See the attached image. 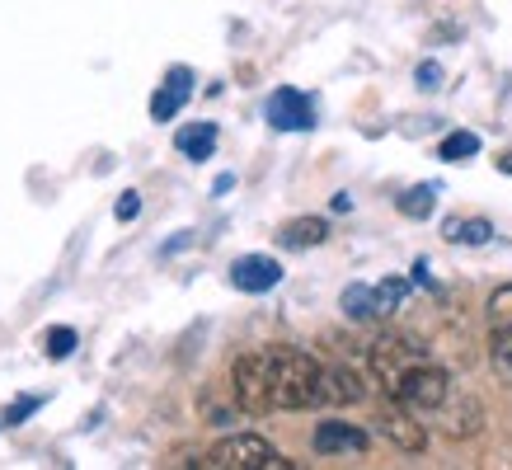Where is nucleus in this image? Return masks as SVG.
Here are the masks:
<instances>
[{
    "label": "nucleus",
    "mask_w": 512,
    "mask_h": 470,
    "mask_svg": "<svg viewBox=\"0 0 512 470\" xmlns=\"http://www.w3.org/2000/svg\"><path fill=\"white\" fill-rule=\"evenodd\" d=\"M489 358L503 376H512V329H489Z\"/></svg>",
    "instance_id": "4be33fe9"
},
{
    "label": "nucleus",
    "mask_w": 512,
    "mask_h": 470,
    "mask_svg": "<svg viewBox=\"0 0 512 470\" xmlns=\"http://www.w3.org/2000/svg\"><path fill=\"white\" fill-rule=\"evenodd\" d=\"M311 447L320 456H357V452H367L372 447V438L357 428V423H343V419H325V423H315V438Z\"/></svg>",
    "instance_id": "1a4fd4ad"
},
{
    "label": "nucleus",
    "mask_w": 512,
    "mask_h": 470,
    "mask_svg": "<svg viewBox=\"0 0 512 470\" xmlns=\"http://www.w3.org/2000/svg\"><path fill=\"white\" fill-rule=\"evenodd\" d=\"M141 212V193H123V203H118V221H132Z\"/></svg>",
    "instance_id": "b1692460"
},
{
    "label": "nucleus",
    "mask_w": 512,
    "mask_h": 470,
    "mask_svg": "<svg viewBox=\"0 0 512 470\" xmlns=\"http://www.w3.org/2000/svg\"><path fill=\"white\" fill-rule=\"evenodd\" d=\"M43 348H47V358H52V362L71 358V348H76V329H71V325H52L43 334Z\"/></svg>",
    "instance_id": "412c9836"
},
{
    "label": "nucleus",
    "mask_w": 512,
    "mask_h": 470,
    "mask_svg": "<svg viewBox=\"0 0 512 470\" xmlns=\"http://www.w3.org/2000/svg\"><path fill=\"white\" fill-rule=\"evenodd\" d=\"M268 358V386H273V409H315L325 405L329 391H325V362L306 353V348H292V344H273L264 348Z\"/></svg>",
    "instance_id": "f257e3e1"
},
{
    "label": "nucleus",
    "mask_w": 512,
    "mask_h": 470,
    "mask_svg": "<svg viewBox=\"0 0 512 470\" xmlns=\"http://www.w3.org/2000/svg\"><path fill=\"white\" fill-rule=\"evenodd\" d=\"M419 80L428 85V90H433L437 80H442V66H437V62H423V66H419Z\"/></svg>",
    "instance_id": "393cba45"
},
{
    "label": "nucleus",
    "mask_w": 512,
    "mask_h": 470,
    "mask_svg": "<svg viewBox=\"0 0 512 470\" xmlns=\"http://www.w3.org/2000/svg\"><path fill=\"white\" fill-rule=\"evenodd\" d=\"M367 381H372V367H362V362H325V391L334 405H357V400H367Z\"/></svg>",
    "instance_id": "0eeeda50"
},
{
    "label": "nucleus",
    "mask_w": 512,
    "mask_h": 470,
    "mask_svg": "<svg viewBox=\"0 0 512 470\" xmlns=\"http://www.w3.org/2000/svg\"><path fill=\"white\" fill-rule=\"evenodd\" d=\"M437 419H442V433H447V438H475V433H480V423H484V409H480V400L451 391L447 405L437 409Z\"/></svg>",
    "instance_id": "9b49d317"
},
{
    "label": "nucleus",
    "mask_w": 512,
    "mask_h": 470,
    "mask_svg": "<svg viewBox=\"0 0 512 470\" xmlns=\"http://www.w3.org/2000/svg\"><path fill=\"white\" fill-rule=\"evenodd\" d=\"M498 170L512 174V151H503V156H498Z\"/></svg>",
    "instance_id": "a878e982"
},
{
    "label": "nucleus",
    "mask_w": 512,
    "mask_h": 470,
    "mask_svg": "<svg viewBox=\"0 0 512 470\" xmlns=\"http://www.w3.org/2000/svg\"><path fill=\"white\" fill-rule=\"evenodd\" d=\"M442 235H447L451 245H484V240H489V235H494V226H489V221L484 217H451L447 226H442Z\"/></svg>",
    "instance_id": "dca6fc26"
},
{
    "label": "nucleus",
    "mask_w": 512,
    "mask_h": 470,
    "mask_svg": "<svg viewBox=\"0 0 512 470\" xmlns=\"http://www.w3.org/2000/svg\"><path fill=\"white\" fill-rule=\"evenodd\" d=\"M456 391L451 386L447 367H437L433 358H419L414 367H404V376L395 381V400H404V405L414 409V414H437V409L447 405V395Z\"/></svg>",
    "instance_id": "7ed1b4c3"
},
{
    "label": "nucleus",
    "mask_w": 512,
    "mask_h": 470,
    "mask_svg": "<svg viewBox=\"0 0 512 470\" xmlns=\"http://www.w3.org/2000/svg\"><path fill=\"white\" fill-rule=\"evenodd\" d=\"M231 400L245 414H268L273 409V386H268V358L259 353H240L231 367Z\"/></svg>",
    "instance_id": "39448f33"
},
{
    "label": "nucleus",
    "mask_w": 512,
    "mask_h": 470,
    "mask_svg": "<svg viewBox=\"0 0 512 470\" xmlns=\"http://www.w3.org/2000/svg\"><path fill=\"white\" fill-rule=\"evenodd\" d=\"M423 353L419 339H409V334H381L367 344V367H372V381H381V391H395V381L404 376V367H414Z\"/></svg>",
    "instance_id": "20e7f679"
},
{
    "label": "nucleus",
    "mask_w": 512,
    "mask_h": 470,
    "mask_svg": "<svg viewBox=\"0 0 512 470\" xmlns=\"http://www.w3.org/2000/svg\"><path fill=\"white\" fill-rule=\"evenodd\" d=\"M282 282V264L278 259H268V254H240L231 264V287L249 292V297H259V292H273Z\"/></svg>",
    "instance_id": "9d476101"
},
{
    "label": "nucleus",
    "mask_w": 512,
    "mask_h": 470,
    "mask_svg": "<svg viewBox=\"0 0 512 470\" xmlns=\"http://www.w3.org/2000/svg\"><path fill=\"white\" fill-rule=\"evenodd\" d=\"M268 123L278 127V132H306V127L315 123V109L311 99L301 90H292V85H282V90L268 94Z\"/></svg>",
    "instance_id": "6e6552de"
},
{
    "label": "nucleus",
    "mask_w": 512,
    "mask_h": 470,
    "mask_svg": "<svg viewBox=\"0 0 512 470\" xmlns=\"http://www.w3.org/2000/svg\"><path fill=\"white\" fill-rule=\"evenodd\" d=\"M278 240L287 245V250H315V245H325L329 240V221L325 217H296L278 231Z\"/></svg>",
    "instance_id": "4468645a"
},
{
    "label": "nucleus",
    "mask_w": 512,
    "mask_h": 470,
    "mask_svg": "<svg viewBox=\"0 0 512 470\" xmlns=\"http://www.w3.org/2000/svg\"><path fill=\"white\" fill-rule=\"evenodd\" d=\"M437 156L442 160H470V156H480V137L475 132H451V137H442V146H437Z\"/></svg>",
    "instance_id": "6ab92c4d"
},
{
    "label": "nucleus",
    "mask_w": 512,
    "mask_h": 470,
    "mask_svg": "<svg viewBox=\"0 0 512 470\" xmlns=\"http://www.w3.org/2000/svg\"><path fill=\"white\" fill-rule=\"evenodd\" d=\"M376 292V320H386L390 311H400V301L409 297V282L404 278H386V282H372Z\"/></svg>",
    "instance_id": "a211bd4d"
},
{
    "label": "nucleus",
    "mask_w": 512,
    "mask_h": 470,
    "mask_svg": "<svg viewBox=\"0 0 512 470\" xmlns=\"http://www.w3.org/2000/svg\"><path fill=\"white\" fill-rule=\"evenodd\" d=\"M343 315H348V320H376L372 282H353V287H343Z\"/></svg>",
    "instance_id": "f3484780"
},
{
    "label": "nucleus",
    "mask_w": 512,
    "mask_h": 470,
    "mask_svg": "<svg viewBox=\"0 0 512 470\" xmlns=\"http://www.w3.org/2000/svg\"><path fill=\"white\" fill-rule=\"evenodd\" d=\"M489 329H512V282L489 292Z\"/></svg>",
    "instance_id": "aec40b11"
},
{
    "label": "nucleus",
    "mask_w": 512,
    "mask_h": 470,
    "mask_svg": "<svg viewBox=\"0 0 512 470\" xmlns=\"http://www.w3.org/2000/svg\"><path fill=\"white\" fill-rule=\"evenodd\" d=\"M174 151L188 160H212L217 151V123H188L174 132Z\"/></svg>",
    "instance_id": "ddd939ff"
},
{
    "label": "nucleus",
    "mask_w": 512,
    "mask_h": 470,
    "mask_svg": "<svg viewBox=\"0 0 512 470\" xmlns=\"http://www.w3.org/2000/svg\"><path fill=\"white\" fill-rule=\"evenodd\" d=\"M376 423H381V438L395 442L400 452L414 456V452H423V447H428V428H423L419 414H414V409L404 405V400H395V395H390L386 405H381Z\"/></svg>",
    "instance_id": "423d86ee"
},
{
    "label": "nucleus",
    "mask_w": 512,
    "mask_h": 470,
    "mask_svg": "<svg viewBox=\"0 0 512 470\" xmlns=\"http://www.w3.org/2000/svg\"><path fill=\"white\" fill-rule=\"evenodd\" d=\"M437 207V184H414L400 193V217L409 221H428Z\"/></svg>",
    "instance_id": "2eb2a0df"
},
{
    "label": "nucleus",
    "mask_w": 512,
    "mask_h": 470,
    "mask_svg": "<svg viewBox=\"0 0 512 470\" xmlns=\"http://www.w3.org/2000/svg\"><path fill=\"white\" fill-rule=\"evenodd\" d=\"M188 94H193V71H188V66H170L165 85L151 94V118H156V123L179 118V109L188 104Z\"/></svg>",
    "instance_id": "f8f14e48"
},
{
    "label": "nucleus",
    "mask_w": 512,
    "mask_h": 470,
    "mask_svg": "<svg viewBox=\"0 0 512 470\" xmlns=\"http://www.w3.org/2000/svg\"><path fill=\"white\" fill-rule=\"evenodd\" d=\"M43 405V400H38V395H24V400H15V405H10V414H5V428H10V423H24L33 414V409Z\"/></svg>",
    "instance_id": "5701e85b"
},
{
    "label": "nucleus",
    "mask_w": 512,
    "mask_h": 470,
    "mask_svg": "<svg viewBox=\"0 0 512 470\" xmlns=\"http://www.w3.org/2000/svg\"><path fill=\"white\" fill-rule=\"evenodd\" d=\"M193 466H202V470H292L296 461H287V456L268 438H259V433H235V438H221L217 447L202 456V461H193Z\"/></svg>",
    "instance_id": "f03ea898"
}]
</instances>
